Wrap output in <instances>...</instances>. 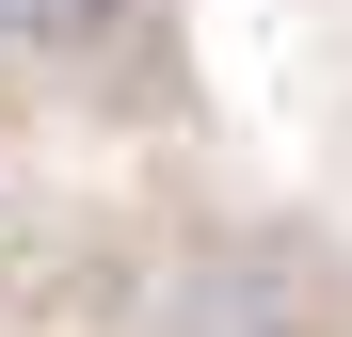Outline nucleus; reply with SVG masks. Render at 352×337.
I'll return each mask as SVG.
<instances>
[{
	"label": "nucleus",
	"mask_w": 352,
	"mask_h": 337,
	"mask_svg": "<svg viewBox=\"0 0 352 337\" xmlns=\"http://www.w3.org/2000/svg\"><path fill=\"white\" fill-rule=\"evenodd\" d=\"M0 32H16V0H0Z\"/></svg>",
	"instance_id": "nucleus-2"
},
{
	"label": "nucleus",
	"mask_w": 352,
	"mask_h": 337,
	"mask_svg": "<svg viewBox=\"0 0 352 337\" xmlns=\"http://www.w3.org/2000/svg\"><path fill=\"white\" fill-rule=\"evenodd\" d=\"M112 17H129V0H16L32 48H112Z\"/></svg>",
	"instance_id": "nucleus-1"
}]
</instances>
